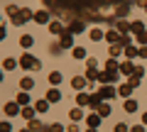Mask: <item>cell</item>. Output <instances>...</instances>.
<instances>
[{
    "label": "cell",
    "instance_id": "6da1fadb",
    "mask_svg": "<svg viewBox=\"0 0 147 132\" xmlns=\"http://www.w3.org/2000/svg\"><path fill=\"white\" fill-rule=\"evenodd\" d=\"M20 66L27 69V71H39V69H42L39 59H34L32 54H22V56H20Z\"/></svg>",
    "mask_w": 147,
    "mask_h": 132
},
{
    "label": "cell",
    "instance_id": "7a4b0ae2",
    "mask_svg": "<svg viewBox=\"0 0 147 132\" xmlns=\"http://www.w3.org/2000/svg\"><path fill=\"white\" fill-rule=\"evenodd\" d=\"M130 29H132V34L137 37V42H140V44H147V29H145V25H142L140 20H135V22H132V25H130Z\"/></svg>",
    "mask_w": 147,
    "mask_h": 132
},
{
    "label": "cell",
    "instance_id": "3957f363",
    "mask_svg": "<svg viewBox=\"0 0 147 132\" xmlns=\"http://www.w3.org/2000/svg\"><path fill=\"white\" fill-rule=\"evenodd\" d=\"M30 20H34V15H32L30 7H20V12L12 17V22H15V25H25V22H30Z\"/></svg>",
    "mask_w": 147,
    "mask_h": 132
},
{
    "label": "cell",
    "instance_id": "277c9868",
    "mask_svg": "<svg viewBox=\"0 0 147 132\" xmlns=\"http://www.w3.org/2000/svg\"><path fill=\"white\" fill-rule=\"evenodd\" d=\"M84 29H86V22L84 20H79V17L71 20V25H69V32H71V34H81Z\"/></svg>",
    "mask_w": 147,
    "mask_h": 132
},
{
    "label": "cell",
    "instance_id": "5b68a950",
    "mask_svg": "<svg viewBox=\"0 0 147 132\" xmlns=\"http://www.w3.org/2000/svg\"><path fill=\"white\" fill-rule=\"evenodd\" d=\"M113 81H118V74H113V71H100L98 74V83H113Z\"/></svg>",
    "mask_w": 147,
    "mask_h": 132
},
{
    "label": "cell",
    "instance_id": "8992f818",
    "mask_svg": "<svg viewBox=\"0 0 147 132\" xmlns=\"http://www.w3.org/2000/svg\"><path fill=\"white\" fill-rule=\"evenodd\" d=\"M98 93H100V98H103V101H108V98H115L118 88H113V86H103V88H98Z\"/></svg>",
    "mask_w": 147,
    "mask_h": 132
},
{
    "label": "cell",
    "instance_id": "52a82bcc",
    "mask_svg": "<svg viewBox=\"0 0 147 132\" xmlns=\"http://www.w3.org/2000/svg\"><path fill=\"white\" fill-rule=\"evenodd\" d=\"M86 81H88V78H84V76H74V78H71L74 90H76V93H79V90H84V88H86Z\"/></svg>",
    "mask_w": 147,
    "mask_h": 132
},
{
    "label": "cell",
    "instance_id": "ba28073f",
    "mask_svg": "<svg viewBox=\"0 0 147 132\" xmlns=\"http://www.w3.org/2000/svg\"><path fill=\"white\" fill-rule=\"evenodd\" d=\"M113 10H115V17L120 20V17H125V15H127V10H130V7H127L125 3H118V5H113Z\"/></svg>",
    "mask_w": 147,
    "mask_h": 132
},
{
    "label": "cell",
    "instance_id": "9c48e42d",
    "mask_svg": "<svg viewBox=\"0 0 147 132\" xmlns=\"http://www.w3.org/2000/svg\"><path fill=\"white\" fill-rule=\"evenodd\" d=\"M49 32H52V34H64L66 29H64V25L59 20H54V22H49Z\"/></svg>",
    "mask_w": 147,
    "mask_h": 132
},
{
    "label": "cell",
    "instance_id": "30bf717a",
    "mask_svg": "<svg viewBox=\"0 0 147 132\" xmlns=\"http://www.w3.org/2000/svg\"><path fill=\"white\" fill-rule=\"evenodd\" d=\"M105 39L113 42V44H120V32H118V29H108V32H105Z\"/></svg>",
    "mask_w": 147,
    "mask_h": 132
},
{
    "label": "cell",
    "instance_id": "8fae6325",
    "mask_svg": "<svg viewBox=\"0 0 147 132\" xmlns=\"http://www.w3.org/2000/svg\"><path fill=\"white\" fill-rule=\"evenodd\" d=\"M132 88H135V86H130V83H123L120 88H118V93H120L123 98H130V95H132Z\"/></svg>",
    "mask_w": 147,
    "mask_h": 132
},
{
    "label": "cell",
    "instance_id": "7c38bea8",
    "mask_svg": "<svg viewBox=\"0 0 147 132\" xmlns=\"http://www.w3.org/2000/svg\"><path fill=\"white\" fill-rule=\"evenodd\" d=\"M34 22H39V25L49 22V12H47V10H39V12H34Z\"/></svg>",
    "mask_w": 147,
    "mask_h": 132
},
{
    "label": "cell",
    "instance_id": "4fadbf2b",
    "mask_svg": "<svg viewBox=\"0 0 147 132\" xmlns=\"http://www.w3.org/2000/svg\"><path fill=\"white\" fill-rule=\"evenodd\" d=\"M120 74H127V76H132V74H135V66H132L130 61H123V64H120Z\"/></svg>",
    "mask_w": 147,
    "mask_h": 132
},
{
    "label": "cell",
    "instance_id": "5bb4252c",
    "mask_svg": "<svg viewBox=\"0 0 147 132\" xmlns=\"http://www.w3.org/2000/svg\"><path fill=\"white\" fill-rule=\"evenodd\" d=\"M98 74H100L98 66H88V71H86V78H88V81H98Z\"/></svg>",
    "mask_w": 147,
    "mask_h": 132
},
{
    "label": "cell",
    "instance_id": "9a60e30c",
    "mask_svg": "<svg viewBox=\"0 0 147 132\" xmlns=\"http://www.w3.org/2000/svg\"><path fill=\"white\" fill-rule=\"evenodd\" d=\"M47 101H49V103H59V101H61V93H59L57 88H52V90L47 93Z\"/></svg>",
    "mask_w": 147,
    "mask_h": 132
},
{
    "label": "cell",
    "instance_id": "2e32d148",
    "mask_svg": "<svg viewBox=\"0 0 147 132\" xmlns=\"http://www.w3.org/2000/svg\"><path fill=\"white\" fill-rule=\"evenodd\" d=\"M20 103H5V115H17V113H20Z\"/></svg>",
    "mask_w": 147,
    "mask_h": 132
},
{
    "label": "cell",
    "instance_id": "e0dca14e",
    "mask_svg": "<svg viewBox=\"0 0 147 132\" xmlns=\"http://www.w3.org/2000/svg\"><path fill=\"white\" fill-rule=\"evenodd\" d=\"M115 29L120 32V34H127V29H130V25H127V22H125V20H123V17H120V20L115 22Z\"/></svg>",
    "mask_w": 147,
    "mask_h": 132
},
{
    "label": "cell",
    "instance_id": "ac0fdd59",
    "mask_svg": "<svg viewBox=\"0 0 147 132\" xmlns=\"http://www.w3.org/2000/svg\"><path fill=\"white\" fill-rule=\"evenodd\" d=\"M86 122H88V127H98L100 125V115H98V113H93V115L86 117Z\"/></svg>",
    "mask_w": 147,
    "mask_h": 132
},
{
    "label": "cell",
    "instance_id": "d6986e66",
    "mask_svg": "<svg viewBox=\"0 0 147 132\" xmlns=\"http://www.w3.org/2000/svg\"><path fill=\"white\" fill-rule=\"evenodd\" d=\"M91 101V95H86L84 90H79V95H76V105H88Z\"/></svg>",
    "mask_w": 147,
    "mask_h": 132
},
{
    "label": "cell",
    "instance_id": "ffe728a7",
    "mask_svg": "<svg viewBox=\"0 0 147 132\" xmlns=\"http://www.w3.org/2000/svg\"><path fill=\"white\" fill-rule=\"evenodd\" d=\"M71 44H74V34L71 32H64L61 34V47H71Z\"/></svg>",
    "mask_w": 147,
    "mask_h": 132
},
{
    "label": "cell",
    "instance_id": "44dd1931",
    "mask_svg": "<svg viewBox=\"0 0 147 132\" xmlns=\"http://www.w3.org/2000/svg\"><path fill=\"white\" fill-rule=\"evenodd\" d=\"M100 101H103V98H100V93H93V95H91V101H88V105L93 108V110H98V105H100Z\"/></svg>",
    "mask_w": 147,
    "mask_h": 132
},
{
    "label": "cell",
    "instance_id": "7402d4cb",
    "mask_svg": "<svg viewBox=\"0 0 147 132\" xmlns=\"http://www.w3.org/2000/svg\"><path fill=\"white\" fill-rule=\"evenodd\" d=\"M105 71H113V74H118V71H120V64H115V59H108V64H105Z\"/></svg>",
    "mask_w": 147,
    "mask_h": 132
},
{
    "label": "cell",
    "instance_id": "603a6c76",
    "mask_svg": "<svg viewBox=\"0 0 147 132\" xmlns=\"http://www.w3.org/2000/svg\"><path fill=\"white\" fill-rule=\"evenodd\" d=\"M34 110H37L34 105L32 108H22V117H25V120H34Z\"/></svg>",
    "mask_w": 147,
    "mask_h": 132
},
{
    "label": "cell",
    "instance_id": "cb8c5ba5",
    "mask_svg": "<svg viewBox=\"0 0 147 132\" xmlns=\"http://www.w3.org/2000/svg\"><path fill=\"white\" fill-rule=\"evenodd\" d=\"M20 88L22 90H32V88H34V81H32V78H22L20 81Z\"/></svg>",
    "mask_w": 147,
    "mask_h": 132
},
{
    "label": "cell",
    "instance_id": "d4e9b609",
    "mask_svg": "<svg viewBox=\"0 0 147 132\" xmlns=\"http://www.w3.org/2000/svg\"><path fill=\"white\" fill-rule=\"evenodd\" d=\"M49 83H52V86L61 83V74H59V71H52V74H49Z\"/></svg>",
    "mask_w": 147,
    "mask_h": 132
},
{
    "label": "cell",
    "instance_id": "484cf974",
    "mask_svg": "<svg viewBox=\"0 0 147 132\" xmlns=\"http://www.w3.org/2000/svg\"><path fill=\"white\" fill-rule=\"evenodd\" d=\"M71 54H74V59H86V49L84 47H74Z\"/></svg>",
    "mask_w": 147,
    "mask_h": 132
},
{
    "label": "cell",
    "instance_id": "4316f807",
    "mask_svg": "<svg viewBox=\"0 0 147 132\" xmlns=\"http://www.w3.org/2000/svg\"><path fill=\"white\" fill-rule=\"evenodd\" d=\"M34 108H37L39 113H47V110H49V101H37Z\"/></svg>",
    "mask_w": 147,
    "mask_h": 132
},
{
    "label": "cell",
    "instance_id": "83f0119b",
    "mask_svg": "<svg viewBox=\"0 0 147 132\" xmlns=\"http://www.w3.org/2000/svg\"><path fill=\"white\" fill-rule=\"evenodd\" d=\"M15 66H17V61H15V59H5V61H3V69H5V71H12Z\"/></svg>",
    "mask_w": 147,
    "mask_h": 132
},
{
    "label": "cell",
    "instance_id": "f1b7e54d",
    "mask_svg": "<svg viewBox=\"0 0 147 132\" xmlns=\"http://www.w3.org/2000/svg\"><path fill=\"white\" fill-rule=\"evenodd\" d=\"M88 34H91V39H93V42H100V39L105 37V34H103V32H100V29H91Z\"/></svg>",
    "mask_w": 147,
    "mask_h": 132
},
{
    "label": "cell",
    "instance_id": "f546056e",
    "mask_svg": "<svg viewBox=\"0 0 147 132\" xmlns=\"http://www.w3.org/2000/svg\"><path fill=\"white\" fill-rule=\"evenodd\" d=\"M27 127H30L32 132H39V130H42L44 125H42V122H39V120H30V125H27Z\"/></svg>",
    "mask_w": 147,
    "mask_h": 132
},
{
    "label": "cell",
    "instance_id": "4dcf8cb0",
    "mask_svg": "<svg viewBox=\"0 0 147 132\" xmlns=\"http://www.w3.org/2000/svg\"><path fill=\"white\" fill-rule=\"evenodd\" d=\"M125 110H127V113H135V110H137V103L132 101V98H127V101H125Z\"/></svg>",
    "mask_w": 147,
    "mask_h": 132
},
{
    "label": "cell",
    "instance_id": "1f68e13d",
    "mask_svg": "<svg viewBox=\"0 0 147 132\" xmlns=\"http://www.w3.org/2000/svg\"><path fill=\"white\" fill-rule=\"evenodd\" d=\"M96 113H98L100 117H108V115H110V108H108V105H103V103H100V105H98V110H96Z\"/></svg>",
    "mask_w": 147,
    "mask_h": 132
},
{
    "label": "cell",
    "instance_id": "d6a6232c",
    "mask_svg": "<svg viewBox=\"0 0 147 132\" xmlns=\"http://www.w3.org/2000/svg\"><path fill=\"white\" fill-rule=\"evenodd\" d=\"M17 103H20V105H27V103H30V95H27L25 90H22V93H17Z\"/></svg>",
    "mask_w": 147,
    "mask_h": 132
},
{
    "label": "cell",
    "instance_id": "836d02e7",
    "mask_svg": "<svg viewBox=\"0 0 147 132\" xmlns=\"http://www.w3.org/2000/svg\"><path fill=\"white\" fill-rule=\"evenodd\" d=\"M69 117H71V120H81V117H84V113H81V108H74V110L69 113Z\"/></svg>",
    "mask_w": 147,
    "mask_h": 132
},
{
    "label": "cell",
    "instance_id": "e575fe53",
    "mask_svg": "<svg viewBox=\"0 0 147 132\" xmlns=\"http://www.w3.org/2000/svg\"><path fill=\"white\" fill-rule=\"evenodd\" d=\"M20 44H22V47H32V37H30V34H22V37H20Z\"/></svg>",
    "mask_w": 147,
    "mask_h": 132
},
{
    "label": "cell",
    "instance_id": "d590c367",
    "mask_svg": "<svg viewBox=\"0 0 147 132\" xmlns=\"http://www.w3.org/2000/svg\"><path fill=\"white\" fill-rule=\"evenodd\" d=\"M125 56H127V59H135V56H137V49H135V47H125Z\"/></svg>",
    "mask_w": 147,
    "mask_h": 132
},
{
    "label": "cell",
    "instance_id": "8d00e7d4",
    "mask_svg": "<svg viewBox=\"0 0 147 132\" xmlns=\"http://www.w3.org/2000/svg\"><path fill=\"white\" fill-rule=\"evenodd\" d=\"M120 52H123V44H113V47H110V56H118Z\"/></svg>",
    "mask_w": 147,
    "mask_h": 132
},
{
    "label": "cell",
    "instance_id": "74e56055",
    "mask_svg": "<svg viewBox=\"0 0 147 132\" xmlns=\"http://www.w3.org/2000/svg\"><path fill=\"white\" fill-rule=\"evenodd\" d=\"M5 12H7L10 17H15L17 12H20V10H17V5H7V7H5Z\"/></svg>",
    "mask_w": 147,
    "mask_h": 132
},
{
    "label": "cell",
    "instance_id": "f35d334b",
    "mask_svg": "<svg viewBox=\"0 0 147 132\" xmlns=\"http://www.w3.org/2000/svg\"><path fill=\"white\" fill-rule=\"evenodd\" d=\"M113 132H130V130H127V125H125V122H118Z\"/></svg>",
    "mask_w": 147,
    "mask_h": 132
},
{
    "label": "cell",
    "instance_id": "ab89813d",
    "mask_svg": "<svg viewBox=\"0 0 147 132\" xmlns=\"http://www.w3.org/2000/svg\"><path fill=\"white\" fill-rule=\"evenodd\" d=\"M120 44L123 47H130V34H120Z\"/></svg>",
    "mask_w": 147,
    "mask_h": 132
},
{
    "label": "cell",
    "instance_id": "60d3db41",
    "mask_svg": "<svg viewBox=\"0 0 147 132\" xmlns=\"http://www.w3.org/2000/svg\"><path fill=\"white\" fill-rule=\"evenodd\" d=\"M137 56H140V59H147V47H140V49H137Z\"/></svg>",
    "mask_w": 147,
    "mask_h": 132
},
{
    "label": "cell",
    "instance_id": "b9f144b4",
    "mask_svg": "<svg viewBox=\"0 0 147 132\" xmlns=\"http://www.w3.org/2000/svg\"><path fill=\"white\" fill-rule=\"evenodd\" d=\"M0 132H10V122H3L0 125Z\"/></svg>",
    "mask_w": 147,
    "mask_h": 132
},
{
    "label": "cell",
    "instance_id": "7bdbcfd3",
    "mask_svg": "<svg viewBox=\"0 0 147 132\" xmlns=\"http://www.w3.org/2000/svg\"><path fill=\"white\" fill-rule=\"evenodd\" d=\"M130 132H145V127H142V125H135V127H130Z\"/></svg>",
    "mask_w": 147,
    "mask_h": 132
},
{
    "label": "cell",
    "instance_id": "ee69618b",
    "mask_svg": "<svg viewBox=\"0 0 147 132\" xmlns=\"http://www.w3.org/2000/svg\"><path fill=\"white\" fill-rule=\"evenodd\" d=\"M52 132H64V127H61V125L57 122V125H52Z\"/></svg>",
    "mask_w": 147,
    "mask_h": 132
},
{
    "label": "cell",
    "instance_id": "f6af8a7d",
    "mask_svg": "<svg viewBox=\"0 0 147 132\" xmlns=\"http://www.w3.org/2000/svg\"><path fill=\"white\" fill-rule=\"evenodd\" d=\"M69 132H79V125H69Z\"/></svg>",
    "mask_w": 147,
    "mask_h": 132
},
{
    "label": "cell",
    "instance_id": "bcb514c9",
    "mask_svg": "<svg viewBox=\"0 0 147 132\" xmlns=\"http://www.w3.org/2000/svg\"><path fill=\"white\" fill-rule=\"evenodd\" d=\"M142 122H145V125H147V113H145V115H142Z\"/></svg>",
    "mask_w": 147,
    "mask_h": 132
},
{
    "label": "cell",
    "instance_id": "7dc6e473",
    "mask_svg": "<svg viewBox=\"0 0 147 132\" xmlns=\"http://www.w3.org/2000/svg\"><path fill=\"white\" fill-rule=\"evenodd\" d=\"M86 132H96V127H88V130H86Z\"/></svg>",
    "mask_w": 147,
    "mask_h": 132
},
{
    "label": "cell",
    "instance_id": "c3c4849f",
    "mask_svg": "<svg viewBox=\"0 0 147 132\" xmlns=\"http://www.w3.org/2000/svg\"><path fill=\"white\" fill-rule=\"evenodd\" d=\"M20 132H32V130H30V127H27V130H20Z\"/></svg>",
    "mask_w": 147,
    "mask_h": 132
},
{
    "label": "cell",
    "instance_id": "681fc988",
    "mask_svg": "<svg viewBox=\"0 0 147 132\" xmlns=\"http://www.w3.org/2000/svg\"><path fill=\"white\" fill-rule=\"evenodd\" d=\"M145 12H147V5H145Z\"/></svg>",
    "mask_w": 147,
    "mask_h": 132
}]
</instances>
